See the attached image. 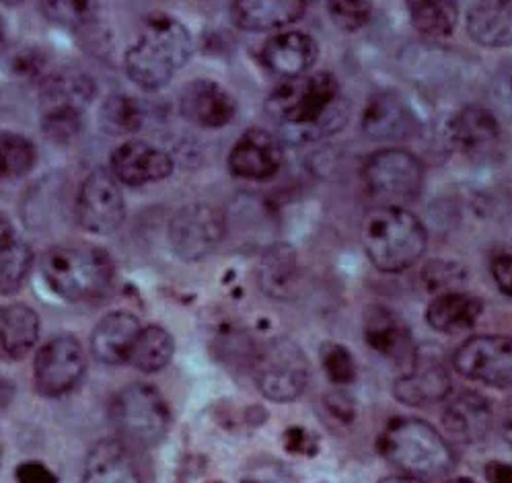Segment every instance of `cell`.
I'll return each instance as SVG.
<instances>
[{
  "label": "cell",
  "mask_w": 512,
  "mask_h": 483,
  "mask_svg": "<svg viewBox=\"0 0 512 483\" xmlns=\"http://www.w3.org/2000/svg\"><path fill=\"white\" fill-rule=\"evenodd\" d=\"M87 370V356L81 342L62 333L35 354L33 381L44 397H62L75 389Z\"/></svg>",
  "instance_id": "obj_12"
},
{
  "label": "cell",
  "mask_w": 512,
  "mask_h": 483,
  "mask_svg": "<svg viewBox=\"0 0 512 483\" xmlns=\"http://www.w3.org/2000/svg\"><path fill=\"white\" fill-rule=\"evenodd\" d=\"M426 288L436 292V296L449 294V292H461L463 282L467 280V274L461 266L451 262H432L422 272Z\"/></svg>",
  "instance_id": "obj_36"
},
{
  "label": "cell",
  "mask_w": 512,
  "mask_h": 483,
  "mask_svg": "<svg viewBox=\"0 0 512 483\" xmlns=\"http://www.w3.org/2000/svg\"><path fill=\"white\" fill-rule=\"evenodd\" d=\"M428 235L422 220L406 208L377 206L362 225V245L381 272H404L426 251Z\"/></svg>",
  "instance_id": "obj_4"
},
{
  "label": "cell",
  "mask_w": 512,
  "mask_h": 483,
  "mask_svg": "<svg viewBox=\"0 0 512 483\" xmlns=\"http://www.w3.org/2000/svg\"><path fill=\"white\" fill-rule=\"evenodd\" d=\"M109 171L130 188H140L167 179L173 173V159L146 140H126L109 157Z\"/></svg>",
  "instance_id": "obj_17"
},
{
  "label": "cell",
  "mask_w": 512,
  "mask_h": 483,
  "mask_svg": "<svg viewBox=\"0 0 512 483\" xmlns=\"http://www.w3.org/2000/svg\"><path fill=\"white\" fill-rule=\"evenodd\" d=\"M40 340V315L13 303L0 307V360L17 362L29 356Z\"/></svg>",
  "instance_id": "obj_24"
},
{
  "label": "cell",
  "mask_w": 512,
  "mask_h": 483,
  "mask_svg": "<svg viewBox=\"0 0 512 483\" xmlns=\"http://www.w3.org/2000/svg\"><path fill=\"white\" fill-rule=\"evenodd\" d=\"M81 483H142V479L126 444L107 438L89 451Z\"/></svg>",
  "instance_id": "obj_25"
},
{
  "label": "cell",
  "mask_w": 512,
  "mask_h": 483,
  "mask_svg": "<svg viewBox=\"0 0 512 483\" xmlns=\"http://www.w3.org/2000/svg\"><path fill=\"white\" fill-rule=\"evenodd\" d=\"M447 140L459 155L473 163L494 161L502 153V128L494 111L467 105L451 118Z\"/></svg>",
  "instance_id": "obj_14"
},
{
  "label": "cell",
  "mask_w": 512,
  "mask_h": 483,
  "mask_svg": "<svg viewBox=\"0 0 512 483\" xmlns=\"http://www.w3.org/2000/svg\"><path fill=\"white\" fill-rule=\"evenodd\" d=\"M500 430L506 442L512 444V397L506 401L504 410H502V418H500Z\"/></svg>",
  "instance_id": "obj_44"
},
{
  "label": "cell",
  "mask_w": 512,
  "mask_h": 483,
  "mask_svg": "<svg viewBox=\"0 0 512 483\" xmlns=\"http://www.w3.org/2000/svg\"><path fill=\"white\" fill-rule=\"evenodd\" d=\"M17 483H58L56 473L40 463V461H25L15 471Z\"/></svg>",
  "instance_id": "obj_40"
},
{
  "label": "cell",
  "mask_w": 512,
  "mask_h": 483,
  "mask_svg": "<svg viewBox=\"0 0 512 483\" xmlns=\"http://www.w3.org/2000/svg\"><path fill=\"white\" fill-rule=\"evenodd\" d=\"M33 266V249L23 241L15 239L0 247V294H15L25 284Z\"/></svg>",
  "instance_id": "obj_34"
},
{
  "label": "cell",
  "mask_w": 512,
  "mask_h": 483,
  "mask_svg": "<svg viewBox=\"0 0 512 483\" xmlns=\"http://www.w3.org/2000/svg\"><path fill=\"white\" fill-rule=\"evenodd\" d=\"M319 56V46L303 31H286L270 37L262 48L264 66L278 77L299 79L307 74Z\"/></svg>",
  "instance_id": "obj_21"
},
{
  "label": "cell",
  "mask_w": 512,
  "mask_h": 483,
  "mask_svg": "<svg viewBox=\"0 0 512 483\" xmlns=\"http://www.w3.org/2000/svg\"><path fill=\"white\" fill-rule=\"evenodd\" d=\"M321 366L334 385H352L356 381V362L348 348L327 342L321 348Z\"/></svg>",
  "instance_id": "obj_35"
},
{
  "label": "cell",
  "mask_w": 512,
  "mask_h": 483,
  "mask_svg": "<svg viewBox=\"0 0 512 483\" xmlns=\"http://www.w3.org/2000/svg\"><path fill=\"white\" fill-rule=\"evenodd\" d=\"M492 276L500 292L512 296V255H498L492 259Z\"/></svg>",
  "instance_id": "obj_41"
},
{
  "label": "cell",
  "mask_w": 512,
  "mask_h": 483,
  "mask_svg": "<svg viewBox=\"0 0 512 483\" xmlns=\"http://www.w3.org/2000/svg\"><path fill=\"white\" fill-rule=\"evenodd\" d=\"M284 447L286 451L295 455H315L317 453V438L313 432L305 428H290L284 434Z\"/></svg>",
  "instance_id": "obj_39"
},
{
  "label": "cell",
  "mask_w": 512,
  "mask_h": 483,
  "mask_svg": "<svg viewBox=\"0 0 512 483\" xmlns=\"http://www.w3.org/2000/svg\"><path fill=\"white\" fill-rule=\"evenodd\" d=\"M282 159V146L274 134L264 128H249L233 146L229 169L241 179L266 181L280 171Z\"/></svg>",
  "instance_id": "obj_19"
},
{
  "label": "cell",
  "mask_w": 512,
  "mask_h": 483,
  "mask_svg": "<svg viewBox=\"0 0 512 483\" xmlns=\"http://www.w3.org/2000/svg\"><path fill=\"white\" fill-rule=\"evenodd\" d=\"M379 483H422V479H418V477H410V475H389V477H385V479H381Z\"/></svg>",
  "instance_id": "obj_46"
},
{
  "label": "cell",
  "mask_w": 512,
  "mask_h": 483,
  "mask_svg": "<svg viewBox=\"0 0 512 483\" xmlns=\"http://www.w3.org/2000/svg\"><path fill=\"white\" fill-rule=\"evenodd\" d=\"M179 111L200 128H223L237 116V99L216 81L196 79L179 93Z\"/></svg>",
  "instance_id": "obj_18"
},
{
  "label": "cell",
  "mask_w": 512,
  "mask_h": 483,
  "mask_svg": "<svg viewBox=\"0 0 512 483\" xmlns=\"http://www.w3.org/2000/svg\"><path fill=\"white\" fill-rule=\"evenodd\" d=\"M453 366L469 381L488 387H512V336H475L453 354Z\"/></svg>",
  "instance_id": "obj_13"
},
{
  "label": "cell",
  "mask_w": 512,
  "mask_h": 483,
  "mask_svg": "<svg viewBox=\"0 0 512 483\" xmlns=\"http://www.w3.org/2000/svg\"><path fill=\"white\" fill-rule=\"evenodd\" d=\"M381 457L410 477H438L455 465L447 438L418 418H393L379 434Z\"/></svg>",
  "instance_id": "obj_5"
},
{
  "label": "cell",
  "mask_w": 512,
  "mask_h": 483,
  "mask_svg": "<svg viewBox=\"0 0 512 483\" xmlns=\"http://www.w3.org/2000/svg\"><path fill=\"white\" fill-rule=\"evenodd\" d=\"M482 313L484 303L478 296H471L461 290L436 296L426 311V321L438 333L461 336V333H467L475 323H478Z\"/></svg>",
  "instance_id": "obj_28"
},
{
  "label": "cell",
  "mask_w": 512,
  "mask_h": 483,
  "mask_svg": "<svg viewBox=\"0 0 512 483\" xmlns=\"http://www.w3.org/2000/svg\"><path fill=\"white\" fill-rule=\"evenodd\" d=\"M327 11L340 29L358 31L371 21L373 5L362 0H340V3H329Z\"/></svg>",
  "instance_id": "obj_37"
},
{
  "label": "cell",
  "mask_w": 512,
  "mask_h": 483,
  "mask_svg": "<svg viewBox=\"0 0 512 483\" xmlns=\"http://www.w3.org/2000/svg\"><path fill=\"white\" fill-rule=\"evenodd\" d=\"M449 483H475L473 479H467V477H457V479H451Z\"/></svg>",
  "instance_id": "obj_47"
},
{
  "label": "cell",
  "mask_w": 512,
  "mask_h": 483,
  "mask_svg": "<svg viewBox=\"0 0 512 483\" xmlns=\"http://www.w3.org/2000/svg\"><path fill=\"white\" fill-rule=\"evenodd\" d=\"M140 331H142V325L138 317L128 311H114L105 315L93 329V336H91L93 356L107 366L128 364L132 346Z\"/></svg>",
  "instance_id": "obj_23"
},
{
  "label": "cell",
  "mask_w": 512,
  "mask_h": 483,
  "mask_svg": "<svg viewBox=\"0 0 512 483\" xmlns=\"http://www.w3.org/2000/svg\"><path fill=\"white\" fill-rule=\"evenodd\" d=\"M251 375L260 393L276 403L297 401L309 385V360L290 338H272L255 348Z\"/></svg>",
  "instance_id": "obj_7"
},
{
  "label": "cell",
  "mask_w": 512,
  "mask_h": 483,
  "mask_svg": "<svg viewBox=\"0 0 512 483\" xmlns=\"http://www.w3.org/2000/svg\"><path fill=\"white\" fill-rule=\"evenodd\" d=\"M15 239H17V233H15L11 218L5 212H0V247H5L7 243H11Z\"/></svg>",
  "instance_id": "obj_43"
},
{
  "label": "cell",
  "mask_w": 512,
  "mask_h": 483,
  "mask_svg": "<svg viewBox=\"0 0 512 483\" xmlns=\"http://www.w3.org/2000/svg\"><path fill=\"white\" fill-rule=\"evenodd\" d=\"M212 483H221V481H212Z\"/></svg>",
  "instance_id": "obj_48"
},
{
  "label": "cell",
  "mask_w": 512,
  "mask_h": 483,
  "mask_svg": "<svg viewBox=\"0 0 512 483\" xmlns=\"http://www.w3.org/2000/svg\"><path fill=\"white\" fill-rule=\"evenodd\" d=\"M99 120H101V128L107 134L128 136L142 126L144 114H142L140 103L134 97L116 93V95H109L101 105Z\"/></svg>",
  "instance_id": "obj_33"
},
{
  "label": "cell",
  "mask_w": 512,
  "mask_h": 483,
  "mask_svg": "<svg viewBox=\"0 0 512 483\" xmlns=\"http://www.w3.org/2000/svg\"><path fill=\"white\" fill-rule=\"evenodd\" d=\"M48 288L68 303H97L112 292L116 266L97 245H56L42 257Z\"/></svg>",
  "instance_id": "obj_3"
},
{
  "label": "cell",
  "mask_w": 512,
  "mask_h": 483,
  "mask_svg": "<svg viewBox=\"0 0 512 483\" xmlns=\"http://www.w3.org/2000/svg\"><path fill=\"white\" fill-rule=\"evenodd\" d=\"M443 424L451 440L459 444H478L486 440L492 430V405L480 393L463 391L449 399L443 414Z\"/></svg>",
  "instance_id": "obj_22"
},
{
  "label": "cell",
  "mask_w": 512,
  "mask_h": 483,
  "mask_svg": "<svg viewBox=\"0 0 512 483\" xmlns=\"http://www.w3.org/2000/svg\"><path fill=\"white\" fill-rule=\"evenodd\" d=\"M35 165V144L17 132L0 130V183L25 177Z\"/></svg>",
  "instance_id": "obj_32"
},
{
  "label": "cell",
  "mask_w": 512,
  "mask_h": 483,
  "mask_svg": "<svg viewBox=\"0 0 512 483\" xmlns=\"http://www.w3.org/2000/svg\"><path fill=\"white\" fill-rule=\"evenodd\" d=\"M0 461H3V455H0Z\"/></svg>",
  "instance_id": "obj_49"
},
{
  "label": "cell",
  "mask_w": 512,
  "mask_h": 483,
  "mask_svg": "<svg viewBox=\"0 0 512 483\" xmlns=\"http://www.w3.org/2000/svg\"><path fill=\"white\" fill-rule=\"evenodd\" d=\"M194 54L190 29L167 15H155L146 21L134 46L128 48L124 68L128 79L144 89L159 91L167 87L175 72L184 68Z\"/></svg>",
  "instance_id": "obj_2"
},
{
  "label": "cell",
  "mask_w": 512,
  "mask_h": 483,
  "mask_svg": "<svg viewBox=\"0 0 512 483\" xmlns=\"http://www.w3.org/2000/svg\"><path fill=\"white\" fill-rule=\"evenodd\" d=\"M175 354V342L171 333L161 325L142 327L132 346L128 364L142 370V373H159L167 368Z\"/></svg>",
  "instance_id": "obj_30"
},
{
  "label": "cell",
  "mask_w": 512,
  "mask_h": 483,
  "mask_svg": "<svg viewBox=\"0 0 512 483\" xmlns=\"http://www.w3.org/2000/svg\"><path fill=\"white\" fill-rule=\"evenodd\" d=\"M225 233V212L208 202H194L179 208L169 225L171 247L184 262H200L214 253L223 243Z\"/></svg>",
  "instance_id": "obj_10"
},
{
  "label": "cell",
  "mask_w": 512,
  "mask_h": 483,
  "mask_svg": "<svg viewBox=\"0 0 512 483\" xmlns=\"http://www.w3.org/2000/svg\"><path fill=\"white\" fill-rule=\"evenodd\" d=\"M362 179L369 196L379 206L404 208L414 202L424 188V165L410 151L385 148L364 163Z\"/></svg>",
  "instance_id": "obj_9"
},
{
  "label": "cell",
  "mask_w": 512,
  "mask_h": 483,
  "mask_svg": "<svg viewBox=\"0 0 512 483\" xmlns=\"http://www.w3.org/2000/svg\"><path fill=\"white\" fill-rule=\"evenodd\" d=\"M408 11L414 29L430 40L449 37L459 23V7L449 0H418L408 5Z\"/></svg>",
  "instance_id": "obj_31"
},
{
  "label": "cell",
  "mask_w": 512,
  "mask_h": 483,
  "mask_svg": "<svg viewBox=\"0 0 512 483\" xmlns=\"http://www.w3.org/2000/svg\"><path fill=\"white\" fill-rule=\"evenodd\" d=\"M268 114L288 140L307 142L336 134L348 120V103L329 72L303 74L280 83L266 101Z\"/></svg>",
  "instance_id": "obj_1"
},
{
  "label": "cell",
  "mask_w": 512,
  "mask_h": 483,
  "mask_svg": "<svg viewBox=\"0 0 512 483\" xmlns=\"http://www.w3.org/2000/svg\"><path fill=\"white\" fill-rule=\"evenodd\" d=\"M260 284L274 299H292L299 284L297 255L288 245L266 251L260 264Z\"/></svg>",
  "instance_id": "obj_29"
},
{
  "label": "cell",
  "mask_w": 512,
  "mask_h": 483,
  "mask_svg": "<svg viewBox=\"0 0 512 483\" xmlns=\"http://www.w3.org/2000/svg\"><path fill=\"white\" fill-rule=\"evenodd\" d=\"M486 479L490 483H512V465L502 461H492L486 465Z\"/></svg>",
  "instance_id": "obj_42"
},
{
  "label": "cell",
  "mask_w": 512,
  "mask_h": 483,
  "mask_svg": "<svg viewBox=\"0 0 512 483\" xmlns=\"http://www.w3.org/2000/svg\"><path fill=\"white\" fill-rule=\"evenodd\" d=\"M15 397V385L11 379H7L5 375H0V410H5V407L13 401Z\"/></svg>",
  "instance_id": "obj_45"
},
{
  "label": "cell",
  "mask_w": 512,
  "mask_h": 483,
  "mask_svg": "<svg viewBox=\"0 0 512 483\" xmlns=\"http://www.w3.org/2000/svg\"><path fill=\"white\" fill-rule=\"evenodd\" d=\"M395 397L414 407L445 401L451 393V375L445 360L436 350H418L412 364L393 385Z\"/></svg>",
  "instance_id": "obj_15"
},
{
  "label": "cell",
  "mask_w": 512,
  "mask_h": 483,
  "mask_svg": "<svg viewBox=\"0 0 512 483\" xmlns=\"http://www.w3.org/2000/svg\"><path fill=\"white\" fill-rule=\"evenodd\" d=\"M109 416L118 434L140 447H155L167 436L171 426L165 397L144 383H132L120 389L109 405Z\"/></svg>",
  "instance_id": "obj_8"
},
{
  "label": "cell",
  "mask_w": 512,
  "mask_h": 483,
  "mask_svg": "<svg viewBox=\"0 0 512 483\" xmlns=\"http://www.w3.org/2000/svg\"><path fill=\"white\" fill-rule=\"evenodd\" d=\"M126 218V200L120 181L109 169H93L77 196V220L79 225L99 237L114 235Z\"/></svg>",
  "instance_id": "obj_11"
},
{
  "label": "cell",
  "mask_w": 512,
  "mask_h": 483,
  "mask_svg": "<svg viewBox=\"0 0 512 483\" xmlns=\"http://www.w3.org/2000/svg\"><path fill=\"white\" fill-rule=\"evenodd\" d=\"M305 9L301 0H239L231 5V17L245 31H272L299 21Z\"/></svg>",
  "instance_id": "obj_26"
},
{
  "label": "cell",
  "mask_w": 512,
  "mask_h": 483,
  "mask_svg": "<svg viewBox=\"0 0 512 483\" xmlns=\"http://www.w3.org/2000/svg\"><path fill=\"white\" fill-rule=\"evenodd\" d=\"M467 33L484 48L512 46V0H486L467 11Z\"/></svg>",
  "instance_id": "obj_27"
},
{
  "label": "cell",
  "mask_w": 512,
  "mask_h": 483,
  "mask_svg": "<svg viewBox=\"0 0 512 483\" xmlns=\"http://www.w3.org/2000/svg\"><path fill=\"white\" fill-rule=\"evenodd\" d=\"M492 101L500 114L512 122V66L498 70L492 83Z\"/></svg>",
  "instance_id": "obj_38"
},
{
  "label": "cell",
  "mask_w": 512,
  "mask_h": 483,
  "mask_svg": "<svg viewBox=\"0 0 512 483\" xmlns=\"http://www.w3.org/2000/svg\"><path fill=\"white\" fill-rule=\"evenodd\" d=\"M362 132L371 140H410L420 132L412 103L397 91L375 93L362 111Z\"/></svg>",
  "instance_id": "obj_16"
},
{
  "label": "cell",
  "mask_w": 512,
  "mask_h": 483,
  "mask_svg": "<svg viewBox=\"0 0 512 483\" xmlns=\"http://www.w3.org/2000/svg\"><path fill=\"white\" fill-rule=\"evenodd\" d=\"M97 85L81 70H56L40 87L42 126L52 140H70L81 130L85 109L93 103Z\"/></svg>",
  "instance_id": "obj_6"
},
{
  "label": "cell",
  "mask_w": 512,
  "mask_h": 483,
  "mask_svg": "<svg viewBox=\"0 0 512 483\" xmlns=\"http://www.w3.org/2000/svg\"><path fill=\"white\" fill-rule=\"evenodd\" d=\"M364 342L404 370L416 356V344L408 325L387 307H371L364 315Z\"/></svg>",
  "instance_id": "obj_20"
}]
</instances>
